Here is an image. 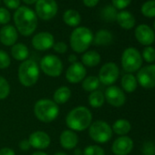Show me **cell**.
<instances>
[{
  "label": "cell",
  "instance_id": "6da1fadb",
  "mask_svg": "<svg viewBox=\"0 0 155 155\" xmlns=\"http://www.w3.org/2000/svg\"><path fill=\"white\" fill-rule=\"evenodd\" d=\"M92 113L86 106H77L70 110L65 118L67 127L73 131H84L92 122Z\"/></svg>",
  "mask_w": 155,
  "mask_h": 155
},
{
  "label": "cell",
  "instance_id": "7a4b0ae2",
  "mask_svg": "<svg viewBox=\"0 0 155 155\" xmlns=\"http://www.w3.org/2000/svg\"><path fill=\"white\" fill-rule=\"evenodd\" d=\"M14 22L18 33L24 37L32 35L38 27V16L28 7H19L14 14Z\"/></svg>",
  "mask_w": 155,
  "mask_h": 155
},
{
  "label": "cell",
  "instance_id": "3957f363",
  "mask_svg": "<svg viewBox=\"0 0 155 155\" xmlns=\"http://www.w3.org/2000/svg\"><path fill=\"white\" fill-rule=\"evenodd\" d=\"M94 35L92 31L86 27L76 28L70 35L69 44L72 50L76 53L86 52L93 42Z\"/></svg>",
  "mask_w": 155,
  "mask_h": 155
},
{
  "label": "cell",
  "instance_id": "277c9868",
  "mask_svg": "<svg viewBox=\"0 0 155 155\" xmlns=\"http://www.w3.org/2000/svg\"><path fill=\"white\" fill-rule=\"evenodd\" d=\"M40 68L39 65L33 59H27L18 67V77L19 83L24 87L34 86L39 79Z\"/></svg>",
  "mask_w": 155,
  "mask_h": 155
},
{
  "label": "cell",
  "instance_id": "5b68a950",
  "mask_svg": "<svg viewBox=\"0 0 155 155\" xmlns=\"http://www.w3.org/2000/svg\"><path fill=\"white\" fill-rule=\"evenodd\" d=\"M34 115L41 122L50 123L59 115V106L49 99H40L34 105Z\"/></svg>",
  "mask_w": 155,
  "mask_h": 155
},
{
  "label": "cell",
  "instance_id": "8992f818",
  "mask_svg": "<svg viewBox=\"0 0 155 155\" xmlns=\"http://www.w3.org/2000/svg\"><path fill=\"white\" fill-rule=\"evenodd\" d=\"M112 129L111 126L104 120H95L92 121L89 127V135L91 139L100 144L107 143L112 138Z\"/></svg>",
  "mask_w": 155,
  "mask_h": 155
},
{
  "label": "cell",
  "instance_id": "52a82bcc",
  "mask_svg": "<svg viewBox=\"0 0 155 155\" xmlns=\"http://www.w3.org/2000/svg\"><path fill=\"white\" fill-rule=\"evenodd\" d=\"M39 68L46 76L58 78L63 72V63L58 56L48 54L40 59Z\"/></svg>",
  "mask_w": 155,
  "mask_h": 155
},
{
  "label": "cell",
  "instance_id": "ba28073f",
  "mask_svg": "<svg viewBox=\"0 0 155 155\" xmlns=\"http://www.w3.org/2000/svg\"><path fill=\"white\" fill-rule=\"evenodd\" d=\"M121 66L127 73L138 71L142 66V57L135 48H127L121 55Z\"/></svg>",
  "mask_w": 155,
  "mask_h": 155
},
{
  "label": "cell",
  "instance_id": "9c48e42d",
  "mask_svg": "<svg viewBox=\"0 0 155 155\" xmlns=\"http://www.w3.org/2000/svg\"><path fill=\"white\" fill-rule=\"evenodd\" d=\"M120 68L114 62L105 63L99 71V80L100 82L106 86L113 85L119 79Z\"/></svg>",
  "mask_w": 155,
  "mask_h": 155
},
{
  "label": "cell",
  "instance_id": "30bf717a",
  "mask_svg": "<svg viewBox=\"0 0 155 155\" xmlns=\"http://www.w3.org/2000/svg\"><path fill=\"white\" fill-rule=\"evenodd\" d=\"M58 9V4L55 0H38L35 13L40 19L48 21L57 15Z\"/></svg>",
  "mask_w": 155,
  "mask_h": 155
},
{
  "label": "cell",
  "instance_id": "8fae6325",
  "mask_svg": "<svg viewBox=\"0 0 155 155\" xmlns=\"http://www.w3.org/2000/svg\"><path fill=\"white\" fill-rule=\"evenodd\" d=\"M138 83L146 90L155 88V64H150L140 68L137 73Z\"/></svg>",
  "mask_w": 155,
  "mask_h": 155
},
{
  "label": "cell",
  "instance_id": "7c38bea8",
  "mask_svg": "<svg viewBox=\"0 0 155 155\" xmlns=\"http://www.w3.org/2000/svg\"><path fill=\"white\" fill-rule=\"evenodd\" d=\"M87 77V68L81 63L77 61L68 66L65 72L66 80L71 84L81 83Z\"/></svg>",
  "mask_w": 155,
  "mask_h": 155
},
{
  "label": "cell",
  "instance_id": "4fadbf2b",
  "mask_svg": "<svg viewBox=\"0 0 155 155\" xmlns=\"http://www.w3.org/2000/svg\"><path fill=\"white\" fill-rule=\"evenodd\" d=\"M105 101L112 107H121L126 102V96L124 91L118 86H109L104 93Z\"/></svg>",
  "mask_w": 155,
  "mask_h": 155
},
{
  "label": "cell",
  "instance_id": "5bb4252c",
  "mask_svg": "<svg viewBox=\"0 0 155 155\" xmlns=\"http://www.w3.org/2000/svg\"><path fill=\"white\" fill-rule=\"evenodd\" d=\"M31 43L36 50L46 51L53 48L55 39L54 36L49 32H39L32 38Z\"/></svg>",
  "mask_w": 155,
  "mask_h": 155
},
{
  "label": "cell",
  "instance_id": "9a60e30c",
  "mask_svg": "<svg viewBox=\"0 0 155 155\" xmlns=\"http://www.w3.org/2000/svg\"><path fill=\"white\" fill-rule=\"evenodd\" d=\"M30 146L38 150H43L49 147L51 143L50 136L43 130H35L28 136Z\"/></svg>",
  "mask_w": 155,
  "mask_h": 155
},
{
  "label": "cell",
  "instance_id": "2e32d148",
  "mask_svg": "<svg viewBox=\"0 0 155 155\" xmlns=\"http://www.w3.org/2000/svg\"><path fill=\"white\" fill-rule=\"evenodd\" d=\"M134 35L137 41L146 47L150 46L155 41V33L153 29L146 24H140L136 27Z\"/></svg>",
  "mask_w": 155,
  "mask_h": 155
},
{
  "label": "cell",
  "instance_id": "e0dca14e",
  "mask_svg": "<svg viewBox=\"0 0 155 155\" xmlns=\"http://www.w3.org/2000/svg\"><path fill=\"white\" fill-rule=\"evenodd\" d=\"M133 140L129 136H120L117 138L112 145L111 150L114 155H128L133 149Z\"/></svg>",
  "mask_w": 155,
  "mask_h": 155
},
{
  "label": "cell",
  "instance_id": "ac0fdd59",
  "mask_svg": "<svg viewBox=\"0 0 155 155\" xmlns=\"http://www.w3.org/2000/svg\"><path fill=\"white\" fill-rule=\"evenodd\" d=\"M18 38V32L12 25H5L0 29V42L6 47H12Z\"/></svg>",
  "mask_w": 155,
  "mask_h": 155
},
{
  "label": "cell",
  "instance_id": "d6986e66",
  "mask_svg": "<svg viewBox=\"0 0 155 155\" xmlns=\"http://www.w3.org/2000/svg\"><path fill=\"white\" fill-rule=\"evenodd\" d=\"M59 143L65 150H73L79 143V136L76 131L69 129L64 130L59 135Z\"/></svg>",
  "mask_w": 155,
  "mask_h": 155
},
{
  "label": "cell",
  "instance_id": "ffe728a7",
  "mask_svg": "<svg viewBox=\"0 0 155 155\" xmlns=\"http://www.w3.org/2000/svg\"><path fill=\"white\" fill-rule=\"evenodd\" d=\"M116 21L120 25V27L124 29H131L136 24L134 16L130 12L126 10H121L120 12H118Z\"/></svg>",
  "mask_w": 155,
  "mask_h": 155
},
{
  "label": "cell",
  "instance_id": "44dd1931",
  "mask_svg": "<svg viewBox=\"0 0 155 155\" xmlns=\"http://www.w3.org/2000/svg\"><path fill=\"white\" fill-rule=\"evenodd\" d=\"M101 61L100 53L95 50H87L81 57V63L88 68H94L98 66Z\"/></svg>",
  "mask_w": 155,
  "mask_h": 155
},
{
  "label": "cell",
  "instance_id": "7402d4cb",
  "mask_svg": "<svg viewBox=\"0 0 155 155\" xmlns=\"http://www.w3.org/2000/svg\"><path fill=\"white\" fill-rule=\"evenodd\" d=\"M71 94V90L68 86L58 87L53 94V101L57 103L58 106L63 105L69 101Z\"/></svg>",
  "mask_w": 155,
  "mask_h": 155
},
{
  "label": "cell",
  "instance_id": "603a6c76",
  "mask_svg": "<svg viewBox=\"0 0 155 155\" xmlns=\"http://www.w3.org/2000/svg\"><path fill=\"white\" fill-rule=\"evenodd\" d=\"M11 55L18 61H25L28 59L29 57V49L23 43H16L11 48Z\"/></svg>",
  "mask_w": 155,
  "mask_h": 155
},
{
  "label": "cell",
  "instance_id": "cb8c5ba5",
  "mask_svg": "<svg viewBox=\"0 0 155 155\" xmlns=\"http://www.w3.org/2000/svg\"><path fill=\"white\" fill-rule=\"evenodd\" d=\"M121 90L128 93H132L136 91L138 86V81L136 77L131 73L124 74L121 78Z\"/></svg>",
  "mask_w": 155,
  "mask_h": 155
},
{
  "label": "cell",
  "instance_id": "d4e9b609",
  "mask_svg": "<svg viewBox=\"0 0 155 155\" xmlns=\"http://www.w3.org/2000/svg\"><path fill=\"white\" fill-rule=\"evenodd\" d=\"M112 39L113 36L110 31L107 29H101L95 34L92 43L95 46H108L112 42Z\"/></svg>",
  "mask_w": 155,
  "mask_h": 155
},
{
  "label": "cell",
  "instance_id": "484cf974",
  "mask_svg": "<svg viewBox=\"0 0 155 155\" xmlns=\"http://www.w3.org/2000/svg\"><path fill=\"white\" fill-rule=\"evenodd\" d=\"M112 131L120 136H126L131 130L130 122L125 119H119L111 126Z\"/></svg>",
  "mask_w": 155,
  "mask_h": 155
},
{
  "label": "cell",
  "instance_id": "4316f807",
  "mask_svg": "<svg viewBox=\"0 0 155 155\" xmlns=\"http://www.w3.org/2000/svg\"><path fill=\"white\" fill-rule=\"evenodd\" d=\"M63 21L66 25L69 27H78L81 22V16L77 10L68 9L63 15Z\"/></svg>",
  "mask_w": 155,
  "mask_h": 155
},
{
  "label": "cell",
  "instance_id": "83f0119b",
  "mask_svg": "<svg viewBox=\"0 0 155 155\" xmlns=\"http://www.w3.org/2000/svg\"><path fill=\"white\" fill-rule=\"evenodd\" d=\"M100 80L96 76H87L85 79L81 81V87L82 89L87 92H92L99 89L100 87Z\"/></svg>",
  "mask_w": 155,
  "mask_h": 155
},
{
  "label": "cell",
  "instance_id": "f1b7e54d",
  "mask_svg": "<svg viewBox=\"0 0 155 155\" xmlns=\"http://www.w3.org/2000/svg\"><path fill=\"white\" fill-rule=\"evenodd\" d=\"M88 101H89V104L91 105V107H92L94 109H99V108L102 107L105 102L104 93L99 90L92 91L89 95Z\"/></svg>",
  "mask_w": 155,
  "mask_h": 155
},
{
  "label": "cell",
  "instance_id": "f546056e",
  "mask_svg": "<svg viewBox=\"0 0 155 155\" xmlns=\"http://www.w3.org/2000/svg\"><path fill=\"white\" fill-rule=\"evenodd\" d=\"M140 12L146 18H155V0H149L143 3Z\"/></svg>",
  "mask_w": 155,
  "mask_h": 155
},
{
  "label": "cell",
  "instance_id": "4dcf8cb0",
  "mask_svg": "<svg viewBox=\"0 0 155 155\" xmlns=\"http://www.w3.org/2000/svg\"><path fill=\"white\" fill-rule=\"evenodd\" d=\"M117 9L113 6H107L101 11V18L107 22H113L117 18Z\"/></svg>",
  "mask_w": 155,
  "mask_h": 155
},
{
  "label": "cell",
  "instance_id": "1f68e13d",
  "mask_svg": "<svg viewBox=\"0 0 155 155\" xmlns=\"http://www.w3.org/2000/svg\"><path fill=\"white\" fill-rule=\"evenodd\" d=\"M10 84L4 77L0 76V101L7 99L10 94Z\"/></svg>",
  "mask_w": 155,
  "mask_h": 155
},
{
  "label": "cell",
  "instance_id": "d6a6232c",
  "mask_svg": "<svg viewBox=\"0 0 155 155\" xmlns=\"http://www.w3.org/2000/svg\"><path fill=\"white\" fill-rule=\"evenodd\" d=\"M82 155H105V150L100 145L92 144L85 147L82 151Z\"/></svg>",
  "mask_w": 155,
  "mask_h": 155
},
{
  "label": "cell",
  "instance_id": "836d02e7",
  "mask_svg": "<svg viewBox=\"0 0 155 155\" xmlns=\"http://www.w3.org/2000/svg\"><path fill=\"white\" fill-rule=\"evenodd\" d=\"M142 59H144L148 63H152L155 61V48L151 46H148L144 48L141 53Z\"/></svg>",
  "mask_w": 155,
  "mask_h": 155
},
{
  "label": "cell",
  "instance_id": "e575fe53",
  "mask_svg": "<svg viewBox=\"0 0 155 155\" xmlns=\"http://www.w3.org/2000/svg\"><path fill=\"white\" fill-rule=\"evenodd\" d=\"M11 64V58L9 55L5 51L0 49V69H6Z\"/></svg>",
  "mask_w": 155,
  "mask_h": 155
},
{
  "label": "cell",
  "instance_id": "d590c367",
  "mask_svg": "<svg viewBox=\"0 0 155 155\" xmlns=\"http://www.w3.org/2000/svg\"><path fill=\"white\" fill-rule=\"evenodd\" d=\"M143 155H155V144L152 141H145L141 148Z\"/></svg>",
  "mask_w": 155,
  "mask_h": 155
},
{
  "label": "cell",
  "instance_id": "8d00e7d4",
  "mask_svg": "<svg viewBox=\"0 0 155 155\" xmlns=\"http://www.w3.org/2000/svg\"><path fill=\"white\" fill-rule=\"evenodd\" d=\"M11 19L10 13L5 8H0V25H7Z\"/></svg>",
  "mask_w": 155,
  "mask_h": 155
},
{
  "label": "cell",
  "instance_id": "74e56055",
  "mask_svg": "<svg viewBox=\"0 0 155 155\" xmlns=\"http://www.w3.org/2000/svg\"><path fill=\"white\" fill-rule=\"evenodd\" d=\"M111 2L116 9L122 10L130 5L131 0H111Z\"/></svg>",
  "mask_w": 155,
  "mask_h": 155
},
{
  "label": "cell",
  "instance_id": "f35d334b",
  "mask_svg": "<svg viewBox=\"0 0 155 155\" xmlns=\"http://www.w3.org/2000/svg\"><path fill=\"white\" fill-rule=\"evenodd\" d=\"M52 48L58 54H65L68 51V45L63 41H59V42L54 43V46Z\"/></svg>",
  "mask_w": 155,
  "mask_h": 155
},
{
  "label": "cell",
  "instance_id": "ab89813d",
  "mask_svg": "<svg viewBox=\"0 0 155 155\" xmlns=\"http://www.w3.org/2000/svg\"><path fill=\"white\" fill-rule=\"evenodd\" d=\"M3 2L10 9H18L20 7V0H3Z\"/></svg>",
  "mask_w": 155,
  "mask_h": 155
},
{
  "label": "cell",
  "instance_id": "60d3db41",
  "mask_svg": "<svg viewBox=\"0 0 155 155\" xmlns=\"http://www.w3.org/2000/svg\"><path fill=\"white\" fill-rule=\"evenodd\" d=\"M18 147H19V149L21 150H24V151H27V150H28L31 148L30 143H29V141H28V139L21 140L20 142H19V144H18Z\"/></svg>",
  "mask_w": 155,
  "mask_h": 155
},
{
  "label": "cell",
  "instance_id": "b9f144b4",
  "mask_svg": "<svg viewBox=\"0 0 155 155\" xmlns=\"http://www.w3.org/2000/svg\"><path fill=\"white\" fill-rule=\"evenodd\" d=\"M0 155H16L13 149L8 147H4L0 149Z\"/></svg>",
  "mask_w": 155,
  "mask_h": 155
},
{
  "label": "cell",
  "instance_id": "7bdbcfd3",
  "mask_svg": "<svg viewBox=\"0 0 155 155\" xmlns=\"http://www.w3.org/2000/svg\"><path fill=\"white\" fill-rule=\"evenodd\" d=\"M84 5L88 8H94L98 5L100 0H82Z\"/></svg>",
  "mask_w": 155,
  "mask_h": 155
},
{
  "label": "cell",
  "instance_id": "ee69618b",
  "mask_svg": "<svg viewBox=\"0 0 155 155\" xmlns=\"http://www.w3.org/2000/svg\"><path fill=\"white\" fill-rule=\"evenodd\" d=\"M68 61L70 62V64L77 62V61H78V58H77V56H76L75 54H70V55L68 56Z\"/></svg>",
  "mask_w": 155,
  "mask_h": 155
},
{
  "label": "cell",
  "instance_id": "f6af8a7d",
  "mask_svg": "<svg viewBox=\"0 0 155 155\" xmlns=\"http://www.w3.org/2000/svg\"><path fill=\"white\" fill-rule=\"evenodd\" d=\"M22 1L27 4V5H33V4H36L38 0H22Z\"/></svg>",
  "mask_w": 155,
  "mask_h": 155
},
{
  "label": "cell",
  "instance_id": "bcb514c9",
  "mask_svg": "<svg viewBox=\"0 0 155 155\" xmlns=\"http://www.w3.org/2000/svg\"><path fill=\"white\" fill-rule=\"evenodd\" d=\"M31 155H48V154L47 152H44L43 150H38V151L33 152Z\"/></svg>",
  "mask_w": 155,
  "mask_h": 155
},
{
  "label": "cell",
  "instance_id": "7dc6e473",
  "mask_svg": "<svg viewBox=\"0 0 155 155\" xmlns=\"http://www.w3.org/2000/svg\"><path fill=\"white\" fill-rule=\"evenodd\" d=\"M74 151H75V155H81L82 154V150L80 149H76Z\"/></svg>",
  "mask_w": 155,
  "mask_h": 155
},
{
  "label": "cell",
  "instance_id": "c3c4849f",
  "mask_svg": "<svg viewBox=\"0 0 155 155\" xmlns=\"http://www.w3.org/2000/svg\"><path fill=\"white\" fill-rule=\"evenodd\" d=\"M54 155H68V154L66 152H64V151H58Z\"/></svg>",
  "mask_w": 155,
  "mask_h": 155
},
{
  "label": "cell",
  "instance_id": "681fc988",
  "mask_svg": "<svg viewBox=\"0 0 155 155\" xmlns=\"http://www.w3.org/2000/svg\"><path fill=\"white\" fill-rule=\"evenodd\" d=\"M153 28H154V30H155V20H154V23H153Z\"/></svg>",
  "mask_w": 155,
  "mask_h": 155
}]
</instances>
